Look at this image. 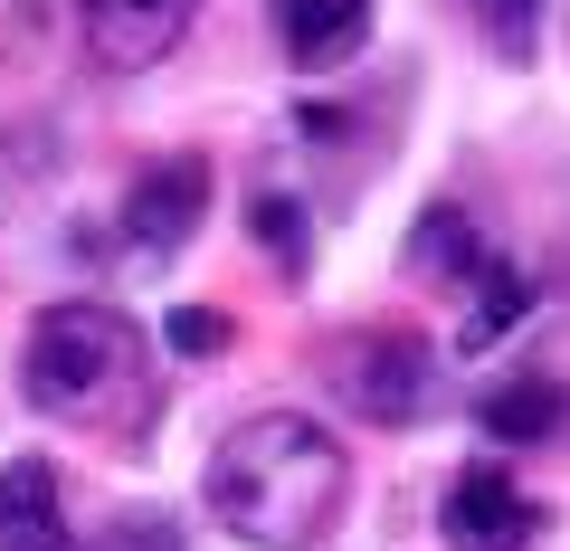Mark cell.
I'll list each match as a JSON object with an SVG mask.
<instances>
[{
  "label": "cell",
  "instance_id": "cell-9",
  "mask_svg": "<svg viewBox=\"0 0 570 551\" xmlns=\"http://www.w3.org/2000/svg\"><path fill=\"white\" fill-rule=\"evenodd\" d=\"M409 266H419L428 286H448V295H475L485 266H494V247H485V228H475L456 200H438V209H419V228H409Z\"/></svg>",
  "mask_w": 570,
  "mask_h": 551
},
{
  "label": "cell",
  "instance_id": "cell-5",
  "mask_svg": "<svg viewBox=\"0 0 570 551\" xmlns=\"http://www.w3.org/2000/svg\"><path fill=\"white\" fill-rule=\"evenodd\" d=\"M438 532H448V551H532L542 542V504L504 466H466L438 494Z\"/></svg>",
  "mask_w": 570,
  "mask_h": 551
},
{
  "label": "cell",
  "instance_id": "cell-2",
  "mask_svg": "<svg viewBox=\"0 0 570 551\" xmlns=\"http://www.w3.org/2000/svg\"><path fill=\"white\" fill-rule=\"evenodd\" d=\"M20 390L29 409L67 419V429H105V437H142L153 429V343L124 305H96V295H67L29 324L20 343Z\"/></svg>",
  "mask_w": 570,
  "mask_h": 551
},
{
  "label": "cell",
  "instance_id": "cell-14",
  "mask_svg": "<svg viewBox=\"0 0 570 551\" xmlns=\"http://www.w3.org/2000/svg\"><path fill=\"white\" fill-rule=\"evenodd\" d=\"M77 551H181V523H171L163 504H134V513H115V523H105L96 542H77Z\"/></svg>",
  "mask_w": 570,
  "mask_h": 551
},
{
  "label": "cell",
  "instance_id": "cell-11",
  "mask_svg": "<svg viewBox=\"0 0 570 551\" xmlns=\"http://www.w3.org/2000/svg\"><path fill=\"white\" fill-rule=\"evenodd\" d=\"M485 429L494 437H551L561 429V381H542V371H532V381H504L485 400Z\"/></svg>",
  "mask_w": 570,
  "mask_h": 551
},
{
  "label": "cell",
  "instance_id": "cell-8",
  "mask_svg": "<svg viewBox=\"0 0 570 551\" xmlns=\"http://www.w3.org/2000/svg\"><path fill=\"white\" fill-rule=\"evenodd\" d=\"M0 551H77V523H67V494H58L48 456L0 466Z\"/></svg>",
  "mask_w": 570,
  "mask_h": 551
},
{
  "label": "cell",
  "instance_id": "cell-13",
  "mask_svg": "<svg viewBox=\"0 0 570 551\" xmlns=\"http://www.w3.org/2000/svg\"><path fill=\"white\" fill-rule=\"evenodd\" d=\"M247 228H257V247L285 266V276H305V209L285 200V190H257V209H247Z\"/></svg>",
  "mask_w": 570,
  "mask_h": 551
},
{
  "label": "cell",
  "instance_id": "cell-3",
  "mask_svg": "<svg viewBox=\"0 0 570 551\" xmlns=\"http://www.w3.org/2000/svg\"><path fill=\"white\" fill-rule=\"evenodd\" d=\"M333 390H343L352 409H362L371 429H409L428 400H438V362H428L419 333H352L343 352H333Z\"/></svg>",
  "mask_w": 570,
  "mask_h": 551
},
{
  "label": "cell",
  "instance_id": "cell-6",
  "mask_svg": "<svg viewBox=\"0 0 570 551\" xmlns=\"http://www.w3.org/2000/svg\"><path fill=\"white\" fill-rule=\"evenodd\" d=\"M190 20H200V0H77L86 48H96V67H115V77L163 67L171 48L190 39Z\"/></svg>",
  "mask_w": 570,
  "mask_h": 551
},
{
  "label": "cell",
  "instance_id": "cell-1",
  "mask_svg": "<svg viewBox=\"0 0 570 551\" xmlns=\"http://www.w3.org/2000/svg\"><path fill=\"white\" fill-rule=\"evenodd\" d=\"M200 494L247 551H314L352 504V456L305 409H257L209 447Z\"/></svg>",
  "mask_w": 570,
  "mask_h": 551
},
{
  "label": "cell",
  "instance_id": "cell-7",
  "mask_svg": "<svg viewBox=\"0 0 570 551\" xmlns=\"http://www.w3.org/2000/svg\"><path fill=\"white\" fill-rule=\"evenodd\" d=\"M266 10H276L285 67H305V77L352 67V58L371 48V0H266Z\"/></svg>",
  "mask_w": 570,
  "mask_h": 551
},
{
  "label": "cell",
  "instance_id": "cell-4",
  "mask_svg": "<svg viewBox=\"0 0 570 551\" xmlns=\"http://www.w3.org/2000/svg\"><path fill=\"white\" fill-rule=\"evenodd\" d=\"M200 219H209V163H200V152L142 163L134 181H124V209H115L124 247H134L142 266H171L190 238H200Z\"/></svg>",
  "mask_w": 570,
  "mask_h": 551
},
{
  "label": "cell",
  "instance_id": "cell-12",
  "mask_svg": "<svg viewBox=\"0 0 570 551\" xmlns=\"http://www.w3.org/2000/svg\"><path fill=\"white\" fill-rule=\"evenodd\" d=\"M542 10H551V0H466V20L485 29V48H494L504 67L532 58V39H542Z\"/></svg>",
  "mask_w": 570,
  "mask_h": 551
},
{
  "label": "cell",
  "instance_id": "cell-15",
  "mask_svg": "<svg viewBox=\"0 0 570 551\" xmlns=\"http://www.w3.org/2000/svg\"><path fill=\"white\" fill-rule=\"evenodd\" d=\"M163 343L181 352V362H219V352H228V314L219 305H171L163 314Z\"/></svg>",
  "mask_w": 570,
  "mask_h": 551
},
{
  "label": "cell",
  "instance_id": "cell-10",
  "mask_svg": "<svg viewBox=\"0 0 570 551\" xmlns=\"http://www.w3.org/2000/svg\"><path fill=\"white\" fill-rule=\"evenodd\" d=\"M532 314V286H523V266L513 257H494L485 266V286L466 295V324H456V352H485V343H504L513 324Z\"/></svg>",
  "mask_w": 570,
  "mask_h": 551
}]
</instances>
